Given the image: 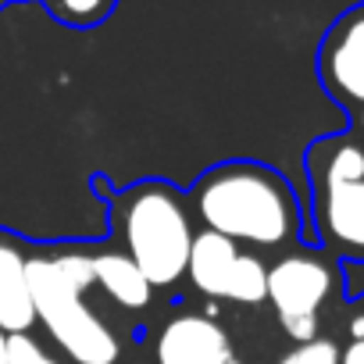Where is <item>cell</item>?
<instances>
[{
    "label": "cell",
    "instance_id": "19",
    "mask_svg": "<svg viewBox=\"0 0 364 364\" xmlns=\"http://www.w3.org/2000/svg\"><path fill=\"white\" fill-rule=\"evenodd\" d=\"M360 125H364V104H360Z\"/></svg>",
    "mask_w": 364,
    "mask_h": 364
},
{
    "label": "cell",
    "instance_id": "13",
    "mask_svg": "<svg viewBox=\"0 0 364 364\" xmlns=\"http://www.w3.org/2000/svg\"><path fill=\"white\" fill-rule=\"evenodd\" d=\"M336 182H364V150L357 143L328 146V157L321 168V186H336Z\"/></svg>",
    "mask_w": 364,
    "mask_h": 364
},
{
    "label": "cell",
    "instance_id": "8",
    "mask_svg": "<svg viewBox=\"0 0 364 364\" xmlns=\"http://www.w3.org/2000/svg\"><path fill=\"white\" fill-rule=\"evenodd\" d=\"M321 225L336 243L364 250V182L321 186Z\"/></svg>",
    "mask_w": 364,
    "mask_h": 364
},
{
    "label": "cell",
    "instance_id": "11",
    "mask_svg": "<svg viewBox=\"0 0 364 364\" xmlns=\"http://www.w3.org/2000/svg\"><path fill=\"white\" fill-rule=\"evenodd\" d=\"M222 300H236V304H261V300H268V268H264V261L254 257V254H240L232 272H229Z\"/></svg>",
    "mask_w": 364,
    "mask_h": 364
},
{
    "label": "cell",
    "instance_id": "4",
    "mask_svg": "<svg viewBox=\"0 0 364 364\" xmlns=\"http://www.w3.org/2000/svg\"><path fill=\"white\" fill-rule=\"evenodd\" d=\"M332 272L325 261L311 254H289L268 268V300L279 321H311L318 318L321 304L328 300Z\"/></svg>",
    "mask_w": 364,
    "mask_h": 364
},
{
    "label": "cell",
    "instance_id": "6",
    "mask_svg": "<svg viewBox=\"0 0 364 364\" xmlns=\"http://www.w3.org/2000/svg\"><path fill=\"white\" fill-rule=\"evenodd\" d=\"M232 343L225 328L204 314H182L157 336V364H229Z\"/></svg>",
    "mask_w": 364,
    "mask_h": 364
},
{
    "label": "cell",
    "instance_id": "7",
    "mask_svg": "<svg viewBox=\"0 0 364 364\" xmlns=\"http://www.w3.org/2000/svg\"><path fill=\"white\" fill-rule=\"evenodd\" d=\"M36 321L33 293H29V275H26V257L0 240V332L18 336L29 332Z\"/></svg>",
    "mask_w": 364,
    "mask_h": 364
},
{
    "label": "cell",
    "instance_id": "18",
    "mask_svg": "<svg viewBox=\"0 0 364 364\" xmlns=\"http://www.w3.org/2000/svg\"><path fill=\"white\" fill-rule=\"evenodd\" d=\"M0 364H8V336L0 332Z\"/></svg>",
    "mask_w": 364,
    "mask_h": 364
},
{
    "label": "cell",
    "instance_id": "17",
    "mask_svg": "<svg viewBox=\"0 0 364 364\" xmlns=\"http://www.w3.org/2000/svg\"><path fill=\"white\" fill-rule=\"evenodd\" d=\"M350 332H353V339H357V343H364V311H360V318H353Z\"/></svg>",
    "mask_w": 364,
    "mask_h": 364
},
{
    "label": "cell",
    "instance_id": "5",
    "mask_svg": "<svg viewBox=\"0 0 364 364\" xmlns=\"http://www.w3.org/2000/svg\"><path fill=\"white\" fill-rule=\"evenodd\" d=\"M318 68L339 100L364 104V4L332 22L318 54Z\"/></svg>",
    "mask_w": 364,
    "mask_h": 364
},
{
    "label": "cell",
    "instance_id": "12",
    "mask_svg": "<svg viewBox=\"0 0 364 364\" xmlns=\"http://www.w3.org/2000/svg\"><path fill=\"white\" fill-rule=\"evenodd\" d=\"M11 4V0H0V8ZM40 4L65 26H75V29H90V26H100L118 0H40Z\"/></svg>",
    "mask_w": 364,
    "mask_h": 364
},
{
    "label": "cell",
    "instance_id": "1",
    "mask_svg": "<svg viewBox=\"0 0 364 364\" xmlns=\"http://www.w3.org/2000/svg\"><path fill=\"white\" fill-rule=\"evenodd\" d=\"M204 225L232 243L282 247L296 232V204L289 186L257 164H225L197 186Z\"/></svg>",
    "mask_w": 364,
    "mask_h": 364
},
{
    "label": "cell",
    "instance_id": "3",
    "mask_svg": "<svg viewBox=\"0 0 364 364\" xmlns=\"http://www.w3.org/2000/svg\"><path fill=\"white\" fill-rule=\"evenodd\" d=\"M125 254L146 275L150 286H175L186 275L193 225L182 200L164 186H139L122 204Z\"/></svg>",
    "mask_w": 364,
    "mask_h": 364
},
{
    "label": "cell",
    "instance_id": "16",
    "mask_svg": "<svg viewBox=\"0 0 364 364\" xmlns=\"http://www.w3.org/2000/svg\"><path fill=\"white\" fill-rule=\"evenodd\" d=\"M339 364H364V343H350L343 353H339Z\"/></svg>",
    "mask_w": 364,
    "mask_h": 364
},
{
    "label": "cell",
    "instance_id": "10",
    "mask_svg": "<svg viewBox=\"0 0 364 364\" xmlns=\"http://www.w3.org/2000/svg\"><path fill=\"white\" fill-rule=\"evenodd\" d=\"M93 282H97L114 304H122V307H129V311H143V307L150 304V293H154V286H150L146 275L136 268V261H132L129 254H114V250L93 257Z\"/></svg>",
    "mask_w": 364,
    "mask_h": 364
},
{
    "label": "cell",
    "instance_id": "9",
    "mask_svg": "<svg viewBox=\"0 0 364 364\" xmlns=\"http://www.w3.org/2000/svg\"><path fill=\"white\" fill-rule=\"evenodd\" d=\"M240 257V247L211 229L197 232L193 236V247H190V261H186V275L193 279V286L215 300H222L225 293V282H229V272Z\"/></svg>",
    "mask_w": 364,
    "mask_h": 364
},
{
    "label": "cell",
    "instance_id": "14",
    "mask_svg": "<svg viewBox=\"0 0 364 364\" xmlns=\"http://www.w3.org/2000/svg\"><path fill=\"white\" fill-rule=\"evenodd\" d=\"M279 364H339V346H336L332 339L296 343Z\"/></svg>",
    "mask_w": 364,
    "mask_h": 364
},
{
    "label": "cell",
    "instance_id": "15",
    "mask_svg": "<svg viewBox=\"0 0 364 364\" xmlns=\"http://www.w3.org/2000/svg\"><path fill=\"white\" fill-rule=\"evenodd\" d=\"M8 364H61V360H54L29 332H18L8 336Z\"/></svg>",
    "mask_w": 364,
    "mask_h": 364
},
{
    "label": "cell",
    "instance_id": "2",
    "mask_svg": "<svg viewBox=\"0 0 364 364\" xmlns=\"http://www.w3.org/2000/svg\"><path fill=\"white\" fill-rule=\"evenodd\" d=\"M26 275H29L36 321H43V328L58 339V346L75 364H114L118 360V336L82 300V293L97 286L90 254L68 250L54 257H29Z\"/></svg>",
    "mask_w": 364,
    "mask_h": 364
}]
</instances>
